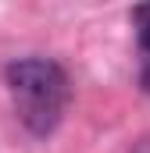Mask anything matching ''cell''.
<instances>
[{
	"label": "cell",
	"instance_id": "obj_1",
	"mask_svg": "<svg viewBox=\"0 0 150 153\" xmlns=\"http://www.w3.org/2000/svg\"><path fill=\"white\" fill-rule=\"evenodd\" d=\"M7 93L14 103L18 121L32 132V135H50L68 107V75L61 64L46 61V57H22L7 64Z\"/></svg>",
	"mask_w": 150,
	"mask_h": 153
},
{
	"label": "cell",
	"instance_id": "obj_2",
	"mask_svg": "<svg viewBox=\"0 0 150 153\" xmlns=\"http://www.w3.org/2000/svg\"><path fill=\"white\" fill-rule=\"evenodd\" d=\"M132 22H136V39H140V57H143L140 82H143V89L150 93V4H143V7L132 11Z\"/></svg>",
	"mask_w": 150,
	"mask_h": 153
}]
</instances>
